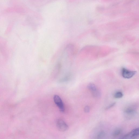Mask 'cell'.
Returning a JSON list of instances; mask_svg holds the SVG:
<instances>
[{"instance_id": "obj_4", "label": "cell", "mask_w": 139, "mask_h": 139, "mask_svg": "<svg viewBox=\"0 0 139 139\" xmlns=\"http://www.w3.org/2000/svg\"><path fill=\"white\" fill-rule=\"evenodd\" d=\"M56 126L57 128L61 132L66 131L69 128L67 124L63 120L59 119L57 122Z\"/></svg>"}, {"instance_id": "obj_12", "label": "cell", "mask_w": 139, "mask_h": 139, "mask_svg": "<svg viewBox=\"0 0 139 139\" xmlns=\"http://www.w3.org/2000/svg\"><path fill=\"white\" fill-rule=\"evenodd\" d=\"M105 135V133L103 132H101L98 135L97 137L98 138H101L103 137Z\"/></svg>"}, {"instance_id": "obj_10", "label": "cell", "mask_w": 139, "mask_h": 139, "mask_svg": "<svg viewBox=\"0 0 139 139\" xmlns=\"http://www.w3.org/2000/svg\"><path fill=\"white\" fill-rule=\"evenodd\" d=\"M123 95L122 92L120 91L116 92L114 95V97L116 99H119L123 96Z\"/></svg>"}, {"instance_id": "obj_7", "label": "cell", "mask_w": 139, "mask_h": 139, "mask_svg": "<svg viewBox=\"0 0 139 139\" xmlns=\"http://www.w3.org/2000/svg\"><path fill=\"white\" fill-rule=\"evenodd\" d=\"M65 50L68 55L72 56L75 54V46L71 44H69L67 45Z\"/></svg>"}, {"instance_id": "obj_11", "label": "cell", "mask_w": 139, "mask_h": 139, "mask_svg": "<svg viewBox=\"0 0 139 139\" xmlns=\"http://www.w3.org/2000/svg\"><path fill=\"white\" fill-rule=\"evenodd\" d=\"M121 132L122 131L121 129H117L113 132L112 134L113 136L114 137L118 136L121 133Z\"/></svg>"}, {"instance_id": "obj_5", "label": "cell", "mask_w": 139, "mask_h": 139, "mask_svg": "<svg viewBox=\"0 0 139 139\" xmlns=\"http://www.w3.org/2000/svg\"><path fill=\"white\" fill-rule=\"evenodd\" d=\"M54 102L58 106L60 111L63 112L64 111V106L60 97L58 95H55L54 96Z\"/></svg>"}, {"instance_id": "obj_9", "label": "cell", "mask_w": 139, "mask_h": 139, "mask_svg": "<svg viewBox=\"0 0 139 139\" xmlns=\"http://www.w3.org/2000/svg\"><path fill=\"white\" fill-rule=\"evenodd\" d=\"M71 76V75L70 73H68L66 76L60 79V81L61 82H63L68 81L70 79Z\"/></svg>"}, {"instance_id": "obj_3", "label": "cell", "mask_w": 139, "mask_h": 139, "mask_svg": "<svg viewBox=\"0 0 139 139\" xmlns=\"http://www.w3.org/2000/svg\"><path fill=\"white\" fill-rule=\"evenodd\" d=\"M139 129L138 128L135 129L128 133L122 136L121 138L130 139L135 138L139 136Z\"/></svg>"}, {"instance_id": "obj_1", "label": "cell", "mask_w": 139, "mask_h": 139, "mask_svg": "<svg viewBox=\"0 0 139 139\" xmlns=\"http://www.w3.org/2000/svg\"><path fill=\"white\" fill-rule=\"evenodd\" d=\"M87 87L95 97L98 98L101 95L100 92L94 84L93 83L89 84L87 86Z\"/></svg>"}, {"instance_id": "obj_13", "label": "cell", "mask_w": 139, "mask_h": 139, "mask_svg": "<svg viewBox=\"0 0 139 139\" xmlns=\"http://www.w3.org/2000/svg\"><path fill=\"white\" fill-rule=\"evenodd\" d=\"M84 110L85 112L89 113L90 111V108L89 106H87L85 107Z\"/></svg>"}, {"instance_id": "obj_8", "label": "cell", "mask_w": 139, "mask_h": 139, "mask_svg": "<svg viewBox=\"0 0 139 139\" xmlns=\"http://www.w3.org/2000/svg\"><path fill=\"white\" fill-rule=\"evenodd\" d=\"M136 111L135 109L132 107H128L125 109L124 113L126 115L132 116L135 115Z\"/></svg>"}, {"instance_id": "obj_14", "label": "cell", "mask_w": 139, "mask_h": 139, "mask_svg": "<svg viewBox=\"0 0 139 139\" xmlns=\"http://www.w3.org/2000/svg\"><path fill=\"white\" fill-rule=\"evenodd\" d=\"M116 104V102L113 103L111 104L109 106H108V107L106 108V110H107L111 108L112 107Z\"/></svg>"}, {"instance_id": "obj_2", "label": "cell", "mask_w": 139, "mask_h": 139, "mask_svg": "<svg viewBox=\"0 0 139 139\" xmlns=\"http://www.w3.org/2000/svg\"><path fill=\"white\" fill-rule=\"evenodd\" d=\"M136 71L129 70L125 68H122L121 75L125 79H129L132 78L136 74Z\"/></svg>"}, {"instance_id": "obj_6", "label": "cell", "mask_w": 139, "mask_h": 139, "mask_svg": "<svg viewBox=\"0 0 139 139\" xmlns=\"http://www.w3.org/2000/svg\"><path fill=\"white\" fill-rule=\"evenodd\" d=\"M62 67V64L60 62L56 64L52 71V76L53 77L56 78L59 75Z\"/></svg>"}]
</instances>
